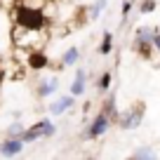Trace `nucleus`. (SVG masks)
<instances>
[{"label":"nucleus","mask_w":160,"mask_h":160,"mask_svg":"<svg viewBox=\"0 0 160 160\" xmlns=\"http://www.w3.org/2000/svg\"><path fill=\"white\" fill-rule=\"evenodd\" d=\"M106 130H108V113H99L94 118V122H92V127L85 132V137H87V139H94V137L104 134Z\"/></svg>","instance_id":"7ed1b4c3"},{"label":"nucleus","mask_w":160,"mask_h":160,"mask_svg":"<svg viewBox=\"0 0 160 160\" xmlns=\"http://www.w3.org/2000/svg\"><path fill=\"white\" fill-rule=\"evenodd\" d=\"M104 113H113V99H108V101H106V108H104Z\"/></svg>","instance_id":"dca6fc26"},{"label":"nucleus","mask_w":160,"mask_h":160,"mask_svg":"<svg viewBox=\"0 0 160 160\" xmlns=\"http://www.w3.org/2000/svg\"><path fill=\"white\" fill-rule=\"evenodd\" d=\"M19 151H21V141H17V139H7L0 146V153L2 155H17Z\"/></svg>","instance_id":"39448f33"},{"label":"nucleus","mask_w":160,"mask_h":160,"mask_svg":"<svg viewBox=\"0 0 160 160\" xmlns=\"http://www.w3.org/2000/svg\"><path fill=\"white\" fill-rule=\"evenodd\" d=\"M104 5H106V0H97L94 5H92V17L99 14V10H104Z\"/></svg>","instance_id":"2eb2a0df"},{"label":"nucleus","mask_w":160,"mask_h":160,"mask_svg":"<svg viewBox=\"0 0 160 160\" xmlns=\"http://www.w3.org/2000/svg\"><path fill=\"white\" fill-rule=\"evenodd\" d=\"M52 137L54 134V125L52 122H47V120H42V122H38V125L33 127V130H28V132H21V141H33V139H38V137Z\"/></svg>","instance_id":"f03ea898"},{"label":"nucleus","mask_w":160,"mask_h":160,"mask_svg":"<svg viewBox=\"0 0 160 160\" xmlns=\"http://www.w3.org/2000/svg\"><path fill=\"white\" fill-rule=\"evenodd\" d=\"M28 66H31V68H35V71L45 68V66H47V57L42 54V52H33V54L28 57Z\"/></svg>","instance_id":"423d86ee"},{"label":"nucleus","mask_w":160,"mask_h":160,"mask_svg":"<svg viewBox=\"0 0 160 160\" xmlns=\"http://www.w3.org/2000/svg\"><path fill=\"white\" fill-rule=\"evenodd\" d=\"M19 127H21V125H12V127H10V134H12V137H17V134H19V132H21Z\"/></svg>","instance_id":"a211bd4d"},{"label":"nucleus","mask_w":160,"mask_h":160,"mask_svg":"<svg viewBox=\"0 0 160 160\" xmlns=\"http://www.w3.org/2000/svg\"><path fill=\"white\" fill-rule=\"evenodd\" d=\"M108 85H111V73H104L99 80V90H108Z\"/></svg>","instance_id":"ddd939ff"},{"label":"nucleus","mask_w":160,"mask_h":160,"mask_svg":"<svg viewBox=\"0 0 160 160\" xmlns=\"http://www.w3.org/2000/svg\"><path fill=\"white\" fill-rule=\"evenodd\" d=\"M111 52V33L104 35V45H101V54H108Z\"/></svg>","instance_id":"4468645a"},{"label":"nucleus","mask_w":160,"mask_h":160,"mask_svg":"<svg viewBox=\"0 0 160 160\" xmlns=\"http://www.w3.org/2000/svg\"><path fill=\"white\" fill-rule=\"evenodd\" d=\"M17 21H19L24 28H42V24H45V17H42V12L40 10H31V7H19L17 10Z\"/></svg>","instance_id":"f257e3e1"},{"label":"nucleus","mask_w":160,"mask_h":160,"mask_svg":"<svg viewBox=\"0 0 160 160\" xmlns=\"http://www.w3.org/2000/svg\"><path fill=\"white\" fill-rule=\"evenodd\" d=\"M153 7H155V2H153V0H148V2H144V12H151V10H153Z\"/></svg>","instance_id":"f3484780"},{"label":"nucleus","mask_w":160,"mask_h":160,"mask_svg":"<svg viewBox=\"0 0 160 160\" xmlns=\"http://www.w3.org/2000/svg\"><path fill=\"white\" fill-rule=\"evenodd\" d=\"M71 106H73V97H64V99H59V101L52 104V113H64V111L71 108Z\"/></svg>","instance_id":"6e6552de"},{"label":"nucleus","mask_w":160,"mask_h":160,"mask_svg":"<svg viewBox=\"0 0 160 160\" xmlns=\"http://www.w3.org/2000/svg\"><path fill=\"white\" fill-rule=\"evenodd\" d=\"M54 87H57V80H52V82H42V85H40V90H38V94L40 97H47V94H52V92H54Z\"/></svg>","instance_id":"1a4fd4ad"},{"label":"nucleus","mask_w":160,"mask_h":160,"mask_svg":"<svg viewBox=\"0 0 160 160\" xmlns=\"http://www.w3.org/2000/svg\"><path fill=\"white\" fill-rule=\"evenodd\" d=\"M137 40H139V42H148V40H153L151 28H139V31H137Z\"/></svg>","instance_id":"9d476101"},{"label":"nucleus","mask_w":160,"mask_h":160,"mask_svg":"<svg viewBox=\"0 0 160 160\" xmlns=\"http://www.w3.org/2000/svg\"><path fill=\"white\" fill-rule=\"evenodd\" d=\"M141 118H144V106H137L132 113H127V115H122L120 118V127H125V130H132V127H137L141 122Z\"/></svg>","instance_id":"20e7f679"},{"label":"nucleus","mask_w":160,"mask_h":160,"mask_svg":"<svg viewBox=\"0 0 160 160\" xmlns=\"http://www.w3.org/2000/svg\"><path fill=\"white\" fill-rule=\"evenodd\" d=\"M132 158H137V160H144V158H153V151H148V148H139V151H137V153L134 155H132Z\"/></svg>","instance_id":"f8f14e48"},{"label":"nucleus","mask_w":160,"mask_h":160,"mask_svg":"<svg viewBox=\"0 0 160 160\" xmlns=\"http://www.w3.org/2000/svg\"><path fill=\"white\" fill-rule=\"evenodd\" d=\"M82 90H85V73L78 71V73H75V80H73L71 92H73V97H78V94H82Z\"/></svg>","instance_id":"0eeeda50"},{"label":"nucleus","mask_w":160,"mask_h":160,"mask_svg":"<svg viewBox=\"0 0 160 160\" xmlns=\"http://www.w3.org/2000/svg\"><path fill=\"white\" fill-rule=\"evenodd\" d=\"M75 59H78V50L73 47V50H68V52L64 54V61H61V64H64V66H71V64H75Z\"/></svg>","instance_id":"9b49d317"},{"label":"nucleus","mask_w":160,"mask_h":160,"mask_svg":"<svg viewBox=\"0 0 160 160\" xmlns=\"http://www.w3.org/2000/svg\"><path fill=\"white\" fill-rule=\"evenodd\" d=\"M153 45L160 50V33H155V35H153Z\"/></svg>","instance_id":"6ab92c4d"}]
</instances>
